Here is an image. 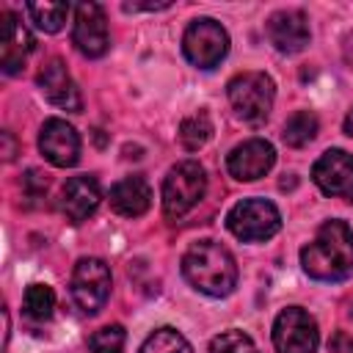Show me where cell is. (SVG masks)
<instances>
[{
	"label": "cell",
	"mask_w": 353,
	"mask_h": 353,
	"mask_svg": "<svg viewBox=\"0 0 353 353\" xmlns=\"http://www.w3.org/2000/svg\"><path fill=\"white\" fill-rule=\"evenodd\" d=\"M301 268L314 281H345L353 276V232L345 221H325L314 240L301 248Z\"/></svg>",
	"instance_id": "cell-1"
},
{
	"label": "cell",
	"mask_w": 353,
	"mask_h": 353,
	"mask_svg": "<svg viewBox=\"0 0 353 353\" xmlns=\"http://www.w3.org/2000/svg\"><path fill=\"white\" fill-rule=\"evenodd\" d=\"M182 273L193 290L212 298H226L237 287V262L218 240L190 243L182 254Z\"/></svg>",
	"instance_id": "cell-2"
},
{
	"label": "cell",
	"mask_w": 353,
	"mask_h": 353,
	"mask_svg": "<svg viewBox=\"0 0 353 353\" xmlns=\"http://www.w3.org/2000/svg\"><path fill=\"white\" fill-rule=\"evenodd\" d=\"M226 94H229V105H232L234 116L243 119L245 124L256 127L273 110L276 85H273L270 74H265V72H240L229 80Z\"/></svg>",
	"instance_id": "cell-3"
},
{
	"label": "cell",
	"mask_w": 353,
	"mask_h": 353,
	"mask_svg": "<svg viewBox=\"0 0 353 353\" xmlns=\"http://www.w3.org/2000/svg\"><path fill=\"white\" fill-rule=\"evenodd\" d=\"M207 190V174L199 160H179L163 179V212L165 218H182L190 212Z\"/></svg>",
	"instance_id": "cell-4"
},
{
	"label": "cell",
	"mask_w": 353,
	"mask_h": 353,
	"mask_svg": "<svg viewBox=\"0 0 353 353\" xmlns=\"http://www.w3.org/2000/svg\"><path fill=\"white\" fill-rule=\"evenodd\" d=\"M226 229L243 243H262L281 229V215L268 199H243L226 212Z\"/></svg>",
	"instance_id": "cell-5"
},
{
	"label": "cell",
	"mask_w": 353,
	"mask_h": 353,
	"mask_svg": "<svg viewBox=\"0 0 353 353\" xmlns=\"http://www.w3.org/2000/svg\"><path fill=\"white\" fill-rule=\"evenodd\" d=\"M182 52L196 69H212L229 52V33L218 19L199 17L182 33Z\"/></svg>",
	"instance_id": "cell-6"
},
{
	"label": "cell",
	"mask_w": 353,
	"mask_h": 353,
	"mask_svg": "<svg viewBox=\"0 0 353 353\" xmlns=\"http://www.w3.org/2000/svg\"><path fill=\"white\" fill-rule=\"evenodd\" d=\"M69 295L83 314H97L110 295V268L97 256L77 259L69 279Z\"/></svg>",
	"instance_id": "cell-7"
},
{
	"label": "cell",
	"mask_w": 353,
	"mask_h": 353,
	"mask_svg": "<svg viewBox=\"0 0 353 353\" xmlns=\"http://www.w3.org/2000/svg\"><path fill=\"white\" fill-rule=\"evenodd\" d=\"M273 345L279 353H314L320 331L314 317L301 306H287L273 320Z\"/></svg>",
	"instance_id": "cell-8"
},
{
	"label": "cell",
	"mask_w": 353,
	"mask_h": 353,
	"mask_svg": "<svg viewBox=\"0 0 353 353\" xmlns=\"http://www.w3.org/2000/svg\"><path fill=\"white\" fill-rule=\"evenodd\" d=\"M72 41L85 58H102L110 47L108 19L99 3H77L74 6V25H72Z\"/></svg>",
	"instance_id": "cell-9"
},
{
	"label": "cell",
	"mask_w": 353,
	"mask_h": 353,
	"mask_svg": "<svg viewBox=\"0 0 353 353\" xmlns=\"http://www.w3.org/2000/svg\"><path fill=\"white\" fill-rule=\"evenodd\" d=\"M312 179L325 196L353 201V154L345 149L323 152L312 165Z\"/></svg>",
	"instance_id": "cell-10"
},
{
	"label": "cell",
	"mask_w": 353,
	"mask_h": 353,
	"mask_svg": "<svg viewBox=\"0 0 353 353\" xmlns=\"http://www.w3.org/2000/svg\"><path fill=\"white\" fill-rule=\"evenodd\" d=\"M36 85L39 91L44 94V99L61 110H72V113H80L83 110V97H80V88L77 83L72 80L66 63L61 58H50L39 74H36Z\"/></svg>",
	"instance_id": "cell-11"
},
{
	"label": "cell",
	"mask_w": 353,
	"mask_h": 353,
	"mask_svg": "<svg viewBox=\"0 0 353 353\" xmlns=\"http://www.w3.org/2000/svg\"><path fill=\"white\" fill-rule=\"evenodd\" d=\"M273 163H276V149L265 138H248L226 154V171L240 182H254L265 176L273 168Z\"/></svg>",
	"instance_id": "cell-12"
},
{
	"label": "cell",
	"mask_w": 353,
	"mask_h": 353,
	"mask_svg": "<svg viewBox=\"0 0 353 353\" xmlns=\"http://www.w3.org/2000/svg\"><path fill=\"white\" fill-rule=\"evenodd\" d=\"M0 22V69L3 74H19L33 52V36L14 11H3Z\"/></svg>",
	"instance_id": "cell-13"
},
{
	"label": "cell",
	"mask_w": 353,
	"mask_h": 353,
	"mask_svg": "<svg viewBox=\"0 0 353 353\" xmlns=\"http://www.w3.org/2000/svg\"><path fill=\"white\" fill-rule=\"evenodd\" d=\"M265 33H268V41L284 55L301 52L312 39L309 19L298 8H281V11L270 14L268 22H265Z\"/></svg>",
	"instance_id": "cell-14"
},
{
	"label": "cell",
	"mask_w": 353,
	"mask_h": 353,
	"mask_svg": "<svg viewBox=\"0 0 353 353\" xmlns=\"http://www.w3.org/2000/svg\"><path fill=\"white\" fill-rule=\"evenodd\" d=\"M39 152L58 168H69L80 160V135L63 119H47L39 132Z\"/></svg>",
	"instance_id": "cell-15"
},
{
	"label": "cell",
	"mask_w": 353,
	"mask_h": 353,
	"mask_svg": "<svg viewBox=\"0 0 353 353\" xmlns=\"http://www.w3.org/2000/svg\"><path fill=\"white\" fill-rule=\"evenodd\" d=\"M99 201H102V188L94 174H77L66 179L61 190V210L72 223H80L88 215H94Z\"/></svg>",
	"instance_id": "cell-16"
},
{
	"label": "cell",
	"mask_w": 353,
	"mask_h": 353,
	"mask_svg": "<svg viewBox=\"0 0 353 353\" xmlns=\"http://www.w3.org/2000/svg\"><path fill=\"white\" fill-rule=\"evenodd\" d=\"M152 207V188L143 176L132 174L110 188V210L124 218H138Z\"/></svg>",
	"instance_id": "cell-17"
},
{
	"label": "cell",
	"mask_w": 353,
	"mask_h": 353,
	"mask_svg": "<svg viewBox=\"0 0 353 353\" xmlns=\"http://www.w3.org/2000/svg\"><path fill=\"white\" fill-rule=\"evenodd\" d=\"M317 130H320V121H317V116H314L312 110H295V113L287 119L281 138H284L287 146L301 149V146H306V143L314 141Z\"/></svg>",
	"instance_id": "cell-18"
},
{
	"label": "cell",
	"mask_w": 353,
	"mask_h": 353,
	"mask_svg": "<svg viewBox=\"0 0 353 353\" xmlns=\"http://www.w3.org/2000/svg\"><path fill=\"white\" fill-rule=\"evenodd\" d=\"M25 11H28V17L33 19V25H36L39 30H44V33H58V30L63 28V22H66L72 6H69V3H50V0H44V3H28Z\"/></svg>",
	"instance_id": "cell-19"
},
{
	"label": "cell",
	"mask_w": 353,
	"mask_h": 353,
	"mask_svg": "<svg viewBox=\"0 0 353 353\" xmlns=\"http://www.w3.org/2000/svg\"><path fill=\"white\" fill-rule=\"evenodd\" d=\"M22 312L30 320H36V323L50 320L52 312H55V292H52V287H47V284H30L25 290V295H22Z\"/></svg>",
	"instance_id": "cell-20"
},
{
	"label": "cell",
	"mask_w": 353,
	"mask_h": 353,
	"mask_svg": "<svg viewBox=\"0 0 353 353\" xmlns=\"http://www.w3.org/2000/svg\"><path fill=\"white\" fill-rule=\"evenodd\" d=\"M210 135H212V121H210L207 110H196L188 119H182V124H179V141L188 152L201 149L210 141Z\"/></svg>",
	"instance_id": "cell-21"
},
{
	"label": "cell",
	"mask_w": 353,
	"mask_h": 353,
	"mask_svg": "<svg viewBox=\"0 0 353 353\" xmlns=\"http://www.w3.org/2000/svg\"><path fill=\"white\" fill-rule=\"evenodd\" d=\"M138 353H193V347L176 328L163 325L146 336V342L141 345Z\"/></svg>",
	"instance_id": "cell-22"
},
{
	"label": "cell",
	"mask_w": 353,
	"mask_h": 353,
	"mask_svg": "<svg viewBox=\"0 0 353 353\" xmlns=\"http://www.w3.org/2000/svg\"><path fill=\"white\" fill-rule=\"evenodd\" d=\"M127 342V334L119 323L113 325H102L88 336V350L91 353H121Z\"/></svg>",
	"instance_id": "cell-23"
},
{
	"label": "cell",
	"mask_w": 353,
	"mask_h": 353,
	"mask_svg": "<svg viewBox=\"0 0 353 353\" xmlns=\"http://www.w3.org/2000/svg\"><path fill=\"white\" fill-rule=\"evenodd\" d=\"M210 353H259V350L245 331L229 328V331H221L218 336H212Z\"/></svg>",
	"instance_id": "cell-24"
},
{
	"label": "cell",
	"mask_w": 353,
	"mask_h": 353,
	"mask_svg": "<svg viewBox=\"0 0 353 353\" xmlns=\"http://www.w3.org/2000/svg\"><path fill=\"white\" fill-rule=\"evenodd\" d=\"M22 190H25V196H30V199L44 196V193H47V174L30 168V171L22 176Z\"/></svg>",
	"instance_id": "cell-25"
},
{
	"label": "cell",
	"mask_w": 353,
	"mask_h": 353,
	"mask_svg": "<svg viewBox=\"0 0 353 353\" xmlns=\"http://www.w3.org/2000/svg\"><path fill=\"white\" fill-rule=\"evenodd\" d=\"M331 353H353V336L347 331H334L328 339Z\"/></svg>",
	"instance_id": "cell-26"
},
{
	"label": "cell",
	"mask_w": 353,
	"mask_h": 353,
	"mask_svg": "<svg viewBox=\"0 0 353 353\" xmlns=\"http://www.w3.org/2000/svg\"><path fill=\"white\" fill-rule=\"evenodd\" d=\"M171 8V3H124V11H163Z\"/></svg>",
	"instance_id": "cell-27"
},
{
	"label": "cell",
	"mask_w": 353,
	"mask_h": 353,
	"mask_svg": "<svg viewBox=\"0 0 353 353\" xmlns=\"http://www.w3.org/2000/svg\"><path fill=\"white\" fill-rule=\"evenodd\" d=\"M3 157L6 160H14V141H11V132H3Z\"/></svg>",
	"instance_id": "cell-28"
},
{
	"label": "cell",
	"mask_w": 353,
	"mask_h": 353,
	"mask_svg": "<svg viewBox=\"0 0 353 353\" xmlns=\"http://www.w3.org/2000/svg\"><path fill=\"white\" fill-rule=\"evenodd\" d=\"M0 317H3V345H0V350H6V347H8V334H11V331H8V309H3Z\"/></svg>",
	"instance_id": "cell-29"
},
{
	"label": "cell",
	"mask_w": 353,
	"mask_h": 353,
	"mask_svg": "<svg viewBox=\"0 0 353 353\" xmlns=\"http://www.w3.org/2000/svg\"><path fill=\"white\" fill-rule=\"evenodd\" d=\"M342 130H345V135H353V108L347 110V116H345V121H342Z\"/></svg>",
	"instance_id": "cell-30"
}]
</instances>
